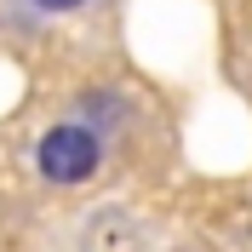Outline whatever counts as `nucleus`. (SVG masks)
<instances>
[{
    "label": "nucleus",
    "instance_id": "obj_2",
    "mask_svg": "<svg viewBox=\"0 0 252 252\" xmlns=\"http://www.w3.org/2000/svg\"><path fill=\"white\" fill-rule=\"evenodd\" d=\"M29 17H40V23H52V17H75V12H86L92 0H17Z\"/></svg>",
    "mask_w": 252,
    "mask_h": 252
},
{
    "label": "nucleus",
    "instance_id": "obj_1",
    "mask_svg": "<svg viewBox=\"0 0 252 252\" xmlns=\"http://www.w3.org/2000/svg\"><path fill=\"white\" fill-rule=\"evenodd\" d=\"M103 155H109V132L97 121H86V115L58 121L34 138V172L46 184H86L103 166Z\"/></svg>",
    "mask_w": 252,
    "mask_h": 252
}]
</instances>
